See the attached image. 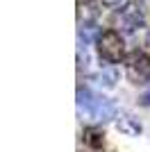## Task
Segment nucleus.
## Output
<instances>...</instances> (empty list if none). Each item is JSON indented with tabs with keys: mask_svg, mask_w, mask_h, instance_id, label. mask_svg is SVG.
I'll return each mask as SVG.
<instances>
[{
	"mask_svg": "<svg viewBox=\"0 0 150 152\" xmlns=\"http://www.w3.org/2000/svg\"><path fill=\"white\" fill-rule=\"evenodd\" d=\"M84 143L89 148H93V150H100V148L105 145V134L96 129V127H87L84 129Z\"/></svg>",
	"mask_w": 150,
	"mask_h": 152,
	"instance_id": "obj_6",
	"label": "nucleus"
},
{
	"mask_svg": "<svg viewBox=\"0 0 150 152\" xmlns=\"http://www.w3.org/2000/svg\"><path fill=\"white\" fill-rule=\"evenodd\" d=\"M102 2H105V5H112V7L114 5H121V0H102Z\"/></svg>",
	"mask_w": 150,
	"mask_h": 152,
	"instance_id": "obj_8",
	"label": "nucleus"
},
{
	"mask_svg": "<svg viewBox=\"0 0 150 152\" xmlns=\"http://www.w3.org/2000/svg\"><path fill=\"white\" fill-rule=\"evenodd\" d=\"M118 129L123 134H127V136H137L139 132H141V123L134 118V116H130V114H123L118 118Z\"/></svg>",
	"mask_w": 150,
	"mask_h": 152,
	"instance_id": "obj_5",
	"label": "nucleus"
},
{
	"mask_svg": "<svg viewBox=\"0 0 150 152\" xmlns=\"http://www.w3.org/2000/svg\"><path fill=\"white\" fill-rule=\"evenodd\" d=\"M114 20H116V25H118L121 30H125V32H134L137 27H141V25L146 23L143 7L139 5V2H127L125 7H121L118 12H116Z\"/></svg>",
	"mask_w": 150,
	"mask_h": 152,
	"instance_id": "obj_3",
	"label": "nucleus"
},
{
	"mask_svg": "<svg viewBox=\"0 0 150 152\" xmlns=\"http://www.w3.org/2000/svg\"><path fill=\"white\" fill-rule=\"evenodd\" d=\"M127 80H130L132 84L150 82V55L137 50L127 59Z\"/></svg>",
	"mask_w": 150,
	"mask_h": 152,
	"instance_id": "obj_4",
	"label": "nucleus"
},
{
	"mask_svg": "<svg viewBox=\"0 0 150 152\" xmlns=\"http://www.w3.org/2000/svg\"><path fill=\"white\" fill-rule=\"evenodd\" d=\"M77 2H80V5H82V2H89V0H77Z\"/></svg>",
	"mask_w": 150,
	"mask_h": 152,
	"instance_id": "obj_9",
	"label": "nucleus"
},
{
	"mask_svg": "<svg viewBox=\"0 0 150 152\" xmlns=\"http://www.w3.org/2000/svg\"><path fill=\"white\" fill-rule=\"evenodd\" d=\"M77 107L84 116H89L91 121L96 123H107L116 116V107H114L112 100L107 98H100V95H93L91 91L80 89L77 91Z\"/></svg>",
	"mask_w": 150,
	"mask_h": 152,
	"instance_id": "obj_1",
	"label": "nucleus"
},
{
	"mask_svg": "<svg viewBox=\"0 0 150 152\" xmlns=\"http://www.w3.org/2000/svg\"><path fill=\"white\" fill-rule=\"evenodd\" d=\"M98 55L107 64H118L125 57V43L116 30H105L98 37Z\"/></svg>",
	"mask_w": 150,
	"mask_h": 152,
	"instance_id": "obj_2",
	"label": "nucleus"
},
{
	"mask_svg": "<svg viewBox=\"0 0 150 152\" xmlns=\"http://www.w3.org/2000/svg\"><path fill=\"white\" fill-rule=\"evenodd\" d=\"M96 80H98V84L114 86V82H116V73H114V70H105V73H98V75H96Z\"/></svg>",
	"mask_w": 150,
	"mask_h": 152,
	"instance_id": "obj_7",
	"label": "nucleus"
}]
</instances>
